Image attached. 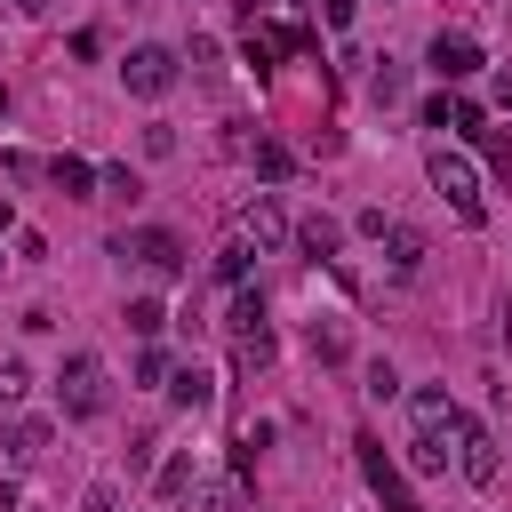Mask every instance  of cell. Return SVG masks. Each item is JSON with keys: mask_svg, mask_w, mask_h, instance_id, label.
<instances>
[{"mask_svg": "<svg viewBox=\"0 0 512 512\" xmlns=\"http://www.w3.org/2000/svg\"><path fill=\"white\" fill-rule=\"evenodd\" d=\"M408 408H416V432H408V464H416V472H448V456H456V432H464V408H456L440 384H424Z\"/></svg>", "mask_w": 512, "mask_h": 512, "instance_id": "obj_1", "label": "cell"}, {"mask_svg": "<svg viewBox=\"0 0 512 512\" xmlns=\"http://www.w3.org/2000/svg\"><path fill=\"white\" fill-rule=\"evenodd\" d=\"M112 256L144 264L152 280H176V272H184V240H176L168 224H136V232H112Z\"/></svg>", "mask_w": 512, "mask_h": 512, "instance_id": "obj_2", "label": "cell"}, {"mask_svg": "<svg viewBox=\"0 0 512 512\" xmlns=\"http://www.w3.org/2000/svg\"><path fill=\"white\" fill-rule=\"evenodd\" d=\"M424 176H432V192H440L464 224H480V176H472V160H464V152H448V144H440V152L424 160Z\"/></svg>", "mask_w": 512, "mask_h": 512, "instance_id": "obj_3", "label": "cell"}, {"mask_svg": "<svg viewBox=\"0 0 512 512\" xmlns=\"http://www.w3.org/2000/svg\"><path fill=\"white\" fill-rule=\"evenodd\" d=\"M120 80H128V96H168V88H176V48L136 40V48L120 56Z\"/></svg>", "mask_w": 512, "mask_h": 512, "instance_id": "obj_4", "label": "cell"}, {"mask_svg": "<svg viewBox=\"0 0 512 512\" xmlns=\"http://www.w3.org/2000/svg\"><path fill=\"white\" fill-rule=\"evenodd\" d=\"M56 400H64V416H104V360L72 352L64 376H56Z\"/></svg>", "mask_w": 512, "mask_h": 512, "instance_id": "obj_5", "label": "cell"}, {"mask_svg": "<svg viewBox=\"0 0 512 512\" xmlns=\"http://www.w3.org/2000/svg\"><path fill=\"white\" fill-rule=\"evenodd\" d=\"M352 448H360V472H368V488H376V504H384V512H424V504L408 496V480H400V464L384 456V440H376V432H360Z\"/></svg>", "mask_w": 512, "mask_h": 512, "instance_id": "obj_6", "label": "cell"}, {"mask_svg": "<svg viewBox=\"0 0 512 512\" xmlns=\"http://www.w3.org/2000/svg\"><path fill=\"white\" fill-rule=\"evenodd\" d=\"M456 472H464L472 488H496V480H504V448H496V432L472 424V416H464V432H456Z\"/></svg>", "mask_w": 512, "mask_h": 512, "instance_id": "obj_7", "label": "cell"}, {"mask_svg": "<svg viewBox=\"0 0 512 512\" xmlns=\"http://www.w3.org/2000/svg\"><path fill=\"white\" fill-rule=\"evenodd\" d=\"M240 248H256V256L288 248V216H280V200H272V192H256V200L240 208Z\"/></svg>", "mask_w": 512, "mask_h": 512, "instance_id": "obj_8", "label": "cell"}, {"mask_svg": "<svg viewBox=\"0 0 512 512\" xmlns=\"http://www.w3.org/2000/svg\"><path fill=\"white\" fill-rule=\"evenodd\" d=\"M288 48H312V32H304V24H248V48H240V56H248L256 72H272Z\"/></svg>", "mask_w": 512, "mask_h": 512, "instance_id": "obj_9", "label": "cell"}, {"mask_svg": "<svg viewBox=\"0 0 512 512\" xmlns=\"http://www.w3.org/2000/svg\"><path fill=\"white\" fill-rule=\"evenodd\" d=\"M480 64H488V56H480L472 32H432V72H440V80H472Z\"/></svg>", "mask_w": 512, "mask_h": 512, "instance_id": "obj_10", "label": "cell"}, {"mask_svg": "<svg viewBox=\"0 0 512 512\" xmlns=\"http://www.w3.org/2000/svg\"><path fill=\"white\" fill-rule=\"evenodd\" d=\"M376 240H384V264H392V280H416V272H424V232H416V224H384Z\"/></svg>", "mask_w": 512, "mask_h": 512, "instance_id": "obj_11", "label": "cell"}, {"mask_svg": "<svg viewBox=\"0 0 512 512\" xmlns=\"http://www.w3.org/2000/svg\"><path fill=\"white\" fill-rule=\"evenodd\" d=\"M0 448H8V464H40L48 456V416H16Z\"/></svg>", "mask_w": 512, "mask_h": 512, "instance_id": "obj_12", "label": "cell"}, {"mask_svg": "<svg viewBox=\"0 0 512 512\" xmlns=\"http://www.w3.org/2000/svg\"><path fill=\"white\" fill-rule=\"evenodd\" d=\"M184 512H248V480H240V472H224V480L192 488V504H184Z\"/></svg>", "mask_w": 512, "mask_h": 512, "instance_id": "obj_13", "label": "cell"}, {"mask_svg": "<svg viewBox=\"0 0 512 512\" xmlns=\"http://www.w3.org/2000/svg\"><path fill=\"white\" fill-rule=\"evenodd\" d=\"M424 128H456V136H480V104H464V96H432V104H424Z\"/></svg>", "mask_w": 512, "mask_h": 512, "instance_id": "obj_14", "label": "cell"}, {"mask_svg": "<svg viewBox=\"0 0 512 512\" xmlns=\"http://www.w3.org/2000/svg\"><path fill=\"white\" fill-rule=\"evenodd\" d=\"M48 176H56V192H64V200H96V168H88V160L56 152V160H48Z\"/></svg>", "mask_w": 512, "mask_h": 512, "instance_id": "obj_15", "label": "cell"}, {"mask_svg": "<svg viewBox=\"0 0 512 512\" xmlns=\"http://www.w3.org/2000/svg\"><path fill=\"white\" fill-rule=\"evenodd\" d=\"M296 248H304V256H336V248H344V224H336V216H320V208H312V216H304V224H296Z\"/></svg>", "mask_w": 512, "mask_h": 512, "instance_id": "obj_16", "label": "cell"}, {"mask_svg": "<svg viewBox=\"0 0 512 512\" xmlns=\"http://www.w3.org/2000/svg\"><path fill=\"white\" fill-rule=\"evenodd\" d=\"M232 360H240V368H272V328H264V320L232 328Z\"/></svg>", "mask_w": 512, "mask_h": 512, "instance_id": "obj_17", "label": "cell"}, {"mask_svg": "<svg viewBox=\"0 0 512 512\" xmlns=\"http://www.w3.org/2000/svg\"><path fill=\"white\" fill-rule=\"evenodd\" d=\"M168 392H176L184 408H216V376H208V368H192V360L176 368V384H168Z\"/></svg>", "mask_w": 512, "mask_h": 512, "instance_id": "obj_18", "label": "cell"}, {"mask_svg": "<svg viewBox=\"0 0 512 512\" xmlns=\"http://www.w3.org/2000/svg\"><path fill=\"white\" fill-rule=\"evenodd\" d=\"M120 320H128L136 336H160V328H168V304H160V296H128V312H120Z\"/></svg>", "mask_w": 512, "mask_h": 512, "instance_id": "obj_19", "label": "cell"}, {"mask_svg": "<svg viewBox=\"0 0 512 512\" xmlns=\"http://www.w3.org/2000/svg\"><path fill=\"white\" fill-rule=\"evenodd\" d=\"M304 344H312V360H344V320H328V312H320V320L304 328Z\"/></svg>", "mask_w": 512, "mask_h": 512, "instance_id": "obj_20", "label": "cell"}, {"mask_svg": "<svg viewBox=\"0 0 512 512\" xmlns=\"http://www.w3.org/2000/svg\"><path fill=\"white\" fill-rule=\"evenodd\" d=\"M400 88H408V72H400V64L384 56V64L368 72V96H376V104H400Z\"/></svg>", "mask_w": 512, "mask_h": 512, "instance_id": "obj_21", "label": "cell"}, {"mask_svg": "<svg viewBox=\"0 0 512 512\" xmlns=\"http://www.w3.org/2000/svg\"><path fill=\"white\" fill-rule=\"evenodd\" d=\"M248 160H256V176H272V184L296 168V160H288V144H272V136H256V152H248Z\"/></svg>", "mask_w": 512, "mask_h": 512, "instance_id": "obj_22", "label": "cell"}, {"mask_svg": "<svg viewBox=\"0 0 512 512\" xmlns=\"http://www.w3.org/2000/svg\"><path fill=\"white\" fill-rule=\"evenodd\" d=\"M152 488H160V496H168V504H176V496H184V488H192V456H168V464H160V480H152Z\"/></svg>", "mask_w": 512, "mask_h": 512, "instance_id": "obj_23", "label": "cell"}, {"mask_svg": "<svg viewBox=\"0 0 512 512\" xmlns=\"http://www.w3.org/2000/svg\"><path fill=\"white\" fill-rule=\"evenodd\" d=\"M32 392V368L24 360H0V400H24Z\"/></svg>", "mask_w": 512, "mask_h": 512, "instance_id": "obj_24", "label": "cell"}, {"mask_svg": "<svg viewBox=\"0 0 512 512\" xmlns=\"http://www.w3.org/2000/svg\"><path fill=\"white\" fill-rule=\"evenodd\" d=\"M144 152H152V160H168V152H176V128H168V120H152V128H144Z\"/></svg>", "mask_w": 512, "mask_h": 512, "instance_id": "obj_25", "label": "cell"}, {"mask_svg": "<svg viewBox=\"0 0 512 512\" xmlns=\"http://www.w3.org/2000/svg\"><path fill=\"white\" fill-rule=\"evenodd\" d=\"M240 272H248V248H240V240H232V248H224V256H216V280H232V288H240Z\"/></svg>", "mask_w": 512, "mask_h": 512, "instance_id": "obj_26", "label": "cell"}, {"mask_svg": "<svg viewBox=\"0 0 512 512\" xmlns=\"http://www.w3.org/2000/svg\"><path fill=\"white\" fill-rule=\"evenodd\" d=\"M392 392H400V376H392L384 360H368V400H392Z\"/></svg>", "mask_w": 512, "mask_h": 512, "instance_id": "obj_27", "label": "cell"}, {"mask_svg": "<svg viewBox=\"0 0 512 512\" xmlns=\"http://www.w3.org/2000/svg\"><path fill=\"white\" fill-rule=\"evenodd\" d=\"M96 184H104V192H120V200H136V192H144V184H136V176H128V168H104V176H96Z\"/></svg>", "mask_w": 512, "mask_h": 512, "instance_id": "obj_28", "label": "cell"}, {"mask_svg": "<svg viewBox=\"0 0 512 512\" xmlns=\"http://www.w3.org/2000/svg\"><path fill=\"white\" fill-rule=\"evenodd\" d=\"M168 376V352H136V384H160Z\"/></svg>", "mask_w": 512, "mask_h": 512, "instance_id": "obj_29", "label": "cell"}, {"mask_svg": "<svg viewBox=\"0 0 512 512\" xmlns=\"http://www.w3.org/2000/svg\"><path fill=\"white\" fill-rule=\"evenodd\" d=\"M480 144H488V160H496V168H512V136H496V128H480Z\"/></svg>", "mask_w": 512, "mask_h": 512, "instance_id": "obj_30", "label": "cell"}, {"mask_svg": "<svg viewBox=\"0 0 512 512\" xmlns=\"http://www.w3.org/2000/svg\"><path fill=\"white\" fill-rule=\"evenodd\" d=\"M320 24H336V32H344V24H352V0H320Z\"/></svg>", "mask_w": 512, "mask_h": 512, "instance_id": "obj_31", "label": "cell"}, {"mask_svg": "<svg viewBox=\"0 0 512 512\" xmlns=\"http://www.w3.org/2000/svg\"><path fill=\"white\" fill-rule=\"evenodd\" d=\"M0 8H8V16H40L48 0H0Z\"/></svg>", "mask_w": 512, "mask_h": 512, "instance_id": "obj_32", "label": "cell"}, {"mask_svg": "<svg viewBox=\"0 0 512 512\" xmlns=\"http://www.w3.org/2000/svg\"><path fill=\"white\" fill-rule=\"evenodd\" d=\"M496 104H504V112H512V72H496Z\"/></svg>", "mask_w": 512, "mask_h": 512, "instance_id": "obj_33", "label": "cell"}, {"mask_svg": "<svg viewBox=\"0 0 512 512\" xmlns=\"http://www.w3.org/2000/svg\"><path fill=\"white\" fill-rule=\"evenodd\" d=\"M0 512H16V480H0Z\"/></svg>", "mask_w": 512, "mask_h": 512, "instance_id": "obj_34", "label": "cell"}, {"mask_svg": "<svg viewBox=\"0 0 512 512\" xmlns=\"http://www.w3.org/2000/svg\"><path fill=\"white\" fill-rule=\"evenodd\" d=\"M264 8H272V0H240V16H248V24H256V16H264Z\"/></svg>", "mask_w": 512, "mask_h": 512, "instance_id": "obj_35", "label": "cell"}, {"mask_svg": "<svg viewBox=\"0 0 512 512\" xmlns=\"http://www.w3.org/2000/svg\"><path fill=\"white\" fill-rule=\"evenodd\" d=\"M8 224H16V216H8V200H0V232H8Z\"/></svg>", "mask_w": 512, "mask_h": 512, "instance_id": "obj_36", "label": "cell"}]
</instances>
